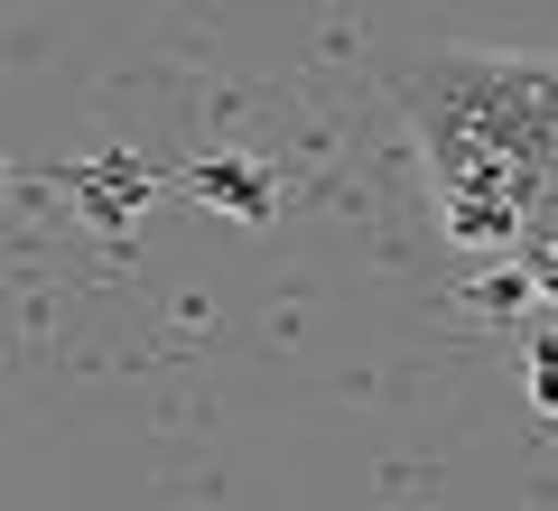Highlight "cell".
I'll return each instance as SVG.
<instances>
[{"label": "cell", "mask_w": 558, "mask_h": 511, "mask_svg": "<svg viewBox=\"0 0 558 511\" xmlns=\"http://www.w3.org/2000/svg\"><path fill=\"white\" fill-rule=\"evenodd\" d=\"M65 196L84 205V223H94V233H131L140 223V205H149V168H140L131 149H102V158H84L75 178H65Z\"/></svg>", "instance_id": "obj_1"}, {"label": "cell", "mask_w": 558, "mask_h": 511, "mask_svg": "<svg viewBox=\"0 0 558 511\" xmlns=\"http://www.w3.org/2000/svg\"><path fill=\"white\" fill-rule=\"evenodd\" d=\"M196 196H205V205H223V215H233V223H270L279 186L260 178L252 158H205V168H196Z\"/></svg>", "instance_id": "obj_2"}, {"label": "cell", "mask_w": 558, "mask_h": 511, "mask_svg": "<svg viewBox=\"0 0 558 511\" xmlns=\"http://www.w3.org/2000/svg\"><path fill=\"white\" fill-rule=\"evenodd\" d=\"M531 270H512V260H502V270H484V279H465V316H521L531 307Z\"/></svg>", "instance_id": "obj_3"}, {"label": "cell", "mask_w": 558, "mask_h": 511, "mask_svg": "<svg viewBox=\"0 0 558 511\" xmlns=\"http://www.w3.org/2000/svg\"><path fill=\"white\" fill-rule=\"evenodd\" d=\"M531 400H539V418H558V334L531 344Z\"/></svg>", "instance_id": "obj_4"}, {"label": "cell", "mask_w": 558, "mask_h": 511, "mask_svg": "<svg viewBox=\"0 0 558 511\" xmlns=\"http://www.w3.org/2000/svg\"><path fill=\"white\" fill-rule=\"evenodd\" d=\"M531 289H539V297H558V252H549V260L531 270Z\"/></svg>", "instance_id": "obj_5"}]
</instances>
